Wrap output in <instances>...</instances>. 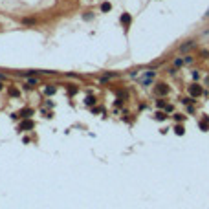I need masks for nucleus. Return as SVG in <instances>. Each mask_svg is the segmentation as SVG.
Listing matches in <instances>:
<instances>
[{
  "label": "nucleus",
  "mask_w": 209,
  "mask_h": 209,
  "mask_svg": "<svg viewBox=\"0 0 209 209\" xmlns=\"http://www.w3.org/2000/svg\"><path fill=\"white\" fill-rule=\"evenodd\" d=\"M33 127H35V123H33V121L31 119H26V121H22V123H20V130H31Z\"/></svg>",
  "instance_id": "f03ea898"
},
{
  "label": "nucleus",
  "mask_w": 209,
  "mask_h": 209,
  "mask_svg": "<svg viewBox=\"0 0 209 209\" xmlns=\"http://www.w3.org/2000/svg\"><path fill=\"white\" fill-rule=\"evenodd\" d=\"M0 90H2V84H0Z\"/></svg>",
  "instance_id": "f3484780"
},
{
  "label": "nucleus",
  "mask_w": 209,
  "mask_h": 209,
  "mask_svg": "<svg viewBox=\"0 0 209 209\" xmlns=\"http://www.w3.org/2000/svg\"><path fill=\"white\" fill-rule=\"evenodd\" d=\"M68 92H70V95H75V94H77V88H73V86H72Z\"/></svg>",
  "instance_id": "ddd939ff"
},
{
  "label": "nucleus",
  "mask_w": 209,
  "mask_h": 209,
  "mask_svg": "<svg viewBox=\"0 0 209 209\" xmlns=\"http://www.w3.org/2000/svg\"><path fill=\"white\" fill-rule=\"evenodd\" d=\"M121 22H123L125 26H128L130 24V15L128 13H125V15H121Z\"/></svg>",
  "instance_id": "20e7f679"
},
{
  "label": "nucleus",
  "mask_w": 209,
  "mask_h": 209,
  "mask_svg": "<svg viewBox=\"0 0 209 209\" xmlns=\"http://www.w3.org/2000/svg\"><path fill=\"white\" fill-rule=\"evenodd\" d=\"M202 92H204V90H202L200 84H191V86H189V94H191L193 97H200Z\"/></svg>",
  "instance_id": "f257e3e1"
},
{
  "label": "nucleus",
  "mask_w": 209,
  "mask_h": 209,
  "mask_svg": "<svg viewBox=\"0 0 209 209\" xmlns=\"http://www.w3.org/2000/svg\"><path fill=\"white\" fill-rule=\"evenodd\" d=\"M9 94H11V95H15V97H17V95H18V90H15V88H11V90H9Z\"/></svg>",
  "instance_id": "f8f14e48"
},
{
  "label": "nucleus",
  "mask_w": 209,
  "mask_h": 209,
  "mask_svg": "<svg viewBox=\"0 0 209 209\" xmlns=\"http://www.w3.org/2000/svg\"><path fill=\"white\" fill-rule=\"evenodd\" d=\"M207 15H209V11H207Z\"/></svg>",
  "instance_id": "a211bd4d"
},
{
  "label": "nucleus",
  "mask_w": 209,
  "mask_h": 209,
  "mask_svg": "<svg viewBox=\"0 0 209 209\" xmlns=\"http://www.w3.org/2000/svg\"><path fill=\"white\" fill-rule=\"evenodd\" d=\"M44 92H46V95H51V94H55V86H46V90H44Z\"/></svg>",
  "instance_id": "423d86ee"
},
{
  "label": "nucleus",
  "mask_w": 209,
  "mask_h": 209,
  "mask_svg": "<svg viewBox=\"0 0 209 209\" xmlns=\"http://www.w3.org/2000/svg\"><path fill=\"white\" fill-rule=\"evenodd\" d=\"M194 46V44L193 42H189V44H183V46H182V51H185V50H189V48H193Z\"/></svg>",
  "instance_id": "9b49d317"
},
{
  "label": "nucleus",
  "mask_w": 209,
  "mask_h": 209,
  "mask_svg": "<svg viewBox=\"0 0 209 209\" xmlns=\"http://www.w3.org/2000/svg\"><path fill=\"white\" fill-rule=\"evenodd\" d=\"M207 125H209V117H204V119L200 121V128H202V130H207Z\"/></svg>",
  "instance_id": "39448f33"
},
{
  "label": "nucleus",
  "mask_w": 209,
  "mask_h": 209,
  "mask_svg": "<svg viewBox=\"0 0 209 209\" xmlns=\"http://www.w3.org/2000/svg\"><path fill=\"white\" fill-rule=\"evenodd\" d=\"M165 117H167V116H165L163 112H156V119H158V121H163Z\"/></svg>",
  "instance_id": "6e6552de"
},
{
  "label": "nucleus",
  "mask_w": 209,
  "mask_h": 209,
  "mask_svg": "<svg viewBox=\"0 0 209 209\" xmlns=\"http://www.w3.org/2000/svg\"><path fill=\"white\" fill-rule=\"evenodd\" d=\"M156 92H158L160 95H165V94H167V92H169V88H167V86H165V84H158V88H156Z\"/></svg>",
  "instance_id": "7ed1b4c3"
},
{
  "label": "nucleus",
  "mask_w": 209,
  "mask_h": 209,
  "mask_svg": "<svg viewBox=\"0 0 209 209\" xmlns=\"http://www.w3.org/2000/svg\"><path fill=\"white\" fill-rule=\"evenodd\" d=\"M37 83H39V79H29L28 81V84H37Z\"/></svg>",
  "instance_id": "dca6fc26"
},
{
  "label": "nucleus",
  "mask_w": 209,
  "mask_h": 209,
  "mask_svg": "<svg viewBox=\"0 0 209 209\" xmlns=\"http://www.w3.org/2000/svg\"><path fill=\"white\" fill-rule=\"evenodd\" d=\"M174 132H176V134H178V136H182V134H183L185 130H183V127H180V125H178V127L174 128Z\"/></svg>",
  "instance_id": "0eeeda50"
},
{
  "label": "nucleus",
  "mask_w": 209,
  "mask_h": 209,
  "mask_svg": "<svg viewBox=\"0 0 209 209\" xmlns=\"http://www.w3.org/2000/svg\"><path fill=\"white\" fill-rule=\"evenodd\" d=\"M174 119H176V121H182V119H183V116H182V114H176V116H174Z\"/></svg>",
  "instance_id": "2eb2a0df"
},
{
  "label": "nucleus",
  "mask_w": 209,
  "mask_h": 209,
  "mask_svg": "<svg viewBox=\"0 0 209 209\" xmlns=\"http://www.w3.org/2000/svg\"><path fill=\"white\" fill-rule=\"evenodd\" d=\"M94 103H95L94 95H88V97H86V105H94Z\"/></svg>",
  "instance_id": "1a4fd4ad"
},
{
  "label": "nucleus",
  "mask_w": 209,
  "mask_h": 209,
  "mask_svg": "<svg viewBox=\"0 0 209 209\" xmlns=\"http://www.w3.org/2000/svg\"><path fill=\"white\" fill-rule=\"evenodd\" d=\"M101 9H103V11H110V4H108V2H103V4H101Z\"/></svg>",
  "instance_id": "9d476101"
},
{
  "label": "nucleus",
  "mask_w": 209,
  "mask_h": 209,
  "mask_svg": "<svg viewBox=\"0 0 209 209\" xmlns=\"http://www.w3.org/2000/svg\"><path fill=\"white\" fill-rule=\"evenodd\" d=\"M182 62H183V59H176V61H174V66H180Z\"/></svg>",
  "instance_id": "4468645a"
}]
</instances>
